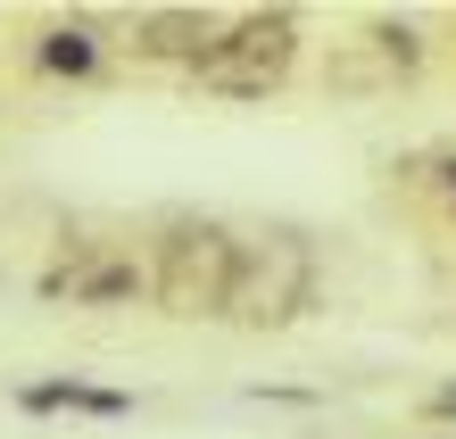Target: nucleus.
<instances>
[{
    "instance_id": "nucleus-7",
    "label": "nucleus",
    "mask_w": 456,
    "mask_h": 439,
    "mask_svg": "<svg viewBox=\"0 0 456 439\" xmlns=\"http://www.w3.org/2000/svg\"><path fill=\"white\" fill-rule=\"evenodd\" d=\"M100 59H109V50H100L92 25H50V34L34 42V67H42V75H67V84H92Z\"/></svg>"
},
{
    "instance_id": "nucleus-9",
    "label": "nucleus",
    "mask_w": 456,
    "mask_h": 439,
    "mask_svg": "<svg viewBox=\"0 0 456 439\" xmlns=\"http://www.w3.org/2000/svg\"><path fill=\"white\" fill-rule=\"evenodd\" d=\"M423 415H432V423H456V381H440V390L423 398Z\"/></svg>"
},
{
    "instance_id": "nucleus-4",
    "label": "nucleus",
    "mask_w": 456,
    "mask_h": 439,
    "mask_svg": "<svg viewBox=\"0 0 456 439\" xmlns=\"http://www.w3.org/2000/svg\"><path fill=\"white\" fill-rule=\"evenodd\" d=\"M208 42H216V17H208V9H142V17H133V50H142V59L200 67Z\"/></svg>"
},
{
    "instance_id": "nucleus-3",
    "label": "nucleus",
    "mask_w": 456,
    "mask_h": 439,
    "mask_svg": "<svg viewBox=\"0 0 456 439\" xmlns=\"http://www.w3.org/2000/svg\"><path fill=\"white\" fill-rule=\"evenodd\" d=\"M299 67V17L290 9H249V17H216V42L200 50L191 84L216 100H265L290 84Z\"/></svg>"
},
{
    "instance_id": "nucleus-5",
    "label": "nucleus",
    "mask_w": 456,
    "mask_h": 439,
    "mask_svg": "<svg viewBox=\"0 0 456 439\" xmlns=\"http://www.w3.org/2000/svg\"><path fill=\"white\" fill-rule=\"evenodd\" d=\"M17 406L25 415H100V423H117V415H133V390H100V381L50 373V381H25Z\"/></svg>"
},
{
    "instance_id": "nucleus-8",
    "label": "nucleus",
    "mask_w": 456,
    "mask_h": 439,
    "mask_svg": "<svg viewBox=\"0 0 456 439\" xmlns=\"http://www.w3.org/2000/svg\"><path fill=\"white\" fill-rule=\"evenodd\" d=\"M240 398L249 406H315V390H290V381H249Z\"/></svg>"
},
{
    "instance_id": "nucleus-2",
    "label": "nucleus",
    "mask_w": 456,
    "mask_h": 439,
    "mask_svg": "<svg viewBox=\"0 0 456 439\" xmlns=\"http://www.w3.org/2000/svg\"><path fill=\"white\" fill-rule=\"evenodd\" d=\"M307 307H315V249L299 232H240L224 323H240V332H282Z\"/></svg>"
},
{
    "instance_id": "nucleus-1",
    "label": "nucleus",
    "mask_w": 456,
    "mask_h": 439,
    "mask_svg": "<svg viewBox=\"0 0 456 439\" xmlns=\"http://www.w3.org/2000/svg\"><path fill=\"white\" fill-rule=\"evenodd\" d=\"M232 257H240V232L224 215H158V240H150V298L183 323H208L224 315V290H232Z\"/></svg>"
},
{
    "instance_id": "nucleus-6",
    "label": "nucleus",
    "mask_w": 456,
    "mask_h": 439,
    "mask_svg": "<svg viewBox=\"0 0 456 439\" xmlns=\"http://www.w3.org/2000/svg\"><path fill=\"white\" fill-rule=\"evenodd\" d=\"M142 290H150V265L133 257V249H100V257L67 282L75 307H125V298H142Z\"/></svg>"
}]
</instances>
